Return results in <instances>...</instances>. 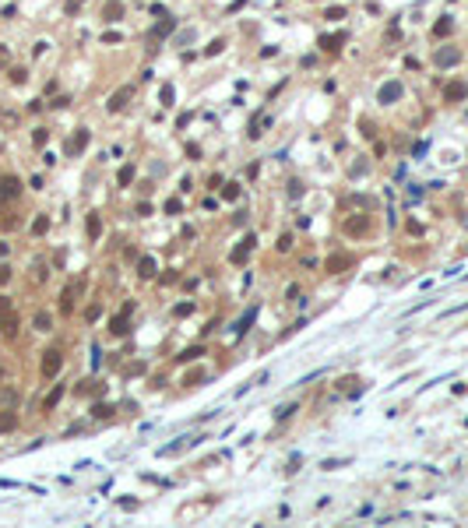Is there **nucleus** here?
<instances>
[{
	"label": "nucleus",
	"instance_id": "f257e3e1",
	"mask_svg": "<svg viewBox=\"0 0 468 528\" xmlns=\"http://www.w3.org/2000/svg\"><path fill=\"white\" fill-rule=\"evenodd\" d=\"M78 292H85V282H81V278H71L67 289L60 292V310H64V313L74 310V299H78Z\"/></svg>",
	"mask_w": 468,
	"mask_h": 528
},
{
	"label": "nucleus",
	"instance_id": "f03ea898",
	"mask_svg": "<svg viewBox=\"0 0 468 528\" xmlns=\"http://www.w3.org/2000/svg\"><path fill=\"white\" fill-rule=\"evenodd\" d=\"M60 366H64V356H60L56 349L42 352V377H46V381H53V377L60 373Z\"/></svg>",
	"mask_w": 468,
	"mask_h": 528
},
{
	"label": "nucleus",
	"instance_id": "7ed1b4c3",
	"mask_svg": "<svg viewBox=\"0 0 468 528\" xmlns=\"http://www.w3.org/2000/svg\"><path fill=\"white\" fill-rule=\"evenodd\" d=\"M204 437H180L176 444H169V447H159V458H173V455H180V451H187V447H194V444H201Z\"/></svg>",
	"mask_w": 468,
	"mask_h": 528
},
{
	"label": "nucleus",
	"instance_id": "20e7f679",
	"mask_svg": "<svg viewBox=\"0 0 468 528\" xmlns=\"http://www.w3.org/2000/svg\"><path fill=\"white\" fill-rule=\"evenodd\" d=\"M253 243H257V239H253V233H250V236H243V239H239V247L229 254V264H247V257H250Z\"/></svg>",
	"mask_w": 468,
	"mask_h": 528
},
{
	"label": "nucleus",
	"instance_id": "39448f33",
	"mask_svg": "<svg viewBox=\"0 0 468 528\" xmlns=\"http://www.w3.org/2000/svg\"><path fill=\"white\" fill-rule=\"evenodd\" d=\"M21 194V180L18 176H0V201H14Z\"/></svg>",
	"mask_w": 468,
	"mask_h": 528
},
{
	"label": "nucleus",
	"instance_id": "423d86ee",
	"mask_svg": "<svg viewBox=\"0 0 468 528\" xmlns=\"http://www.w3.org/2000/svg\"><path fill=\"white\" fill-rule=\"evenodd\" d=\"M130 95H134V88H130V85H124L120 92H113V95H109V102H106V109H109V113H120V109H124V106L130 102Z\"/></svg>",
	"mask_w": 468,
	"mask_h": 528
},
{
	"label": "nucleus",
	"instance_id": "0eeeda50",
	"mask_svg": "<svg viewBox=\"0 0 468 528\" xmlns=\"http://www.w3.org/2000/svg\"><path fill=\"white\" fill-rule=\"evenodd\" d=\"M85 229H88V239H95L102 236V218H99V211H88V218H85Z\"/></svg>",
	"mask_w": 468,
	"mask_h": 528
},
{
	"label": "nucleus",
	"instance_id": "6e6552de",
	"mask_svg": "<svg viewBox=\"0 0 468 528\" xmlns=\"http://www.w3.org/2000/svg\"><path fill=\"white\" fill-rule=\"evenodd\" d=\"M398 99H401V85H398V81H391V85H384V88H380V102H384V106L398 102Z\"/></svg>",
	"mask_w": 468,
	"mask_h": 528
},
{
	"label": "nucleus",
	"instance_id": "1a4fd4ad",
	"mask_svg": "<svg viewBox=\"0 0 468 528\" xmlns=\"http://www.w3.org/2000/svg\"><path fill=\"white\" fill-rule=\"evenodd\" d=\"M465 95H468V85H465V81H450L447 92H444L447 102H458V99H465Z\"/></svg>",
	"mask_w": 468,
	"mask_h": 528
},
{
	"label": "nucleus",
	"instance_id": "9d476101",
	"mask_svg": "<svg viewBox=\"0 0 468 528\" xmlns=\"http://www.w3.org/2000/svg\"><path fill=\"white\" fill-rule=\"evenodd\" d=\"M155 271H159L155 257H148V254H144V257L138 261V275H141V278H155Z\"/></svg>",
	"mask_w": 468,
	"mask_h": 528
},
{
	"label": "nucleus",
	"instance_id": "9b49d317",
	"mask_svg": "<svg viewBox=\"0 0 468 528\" xmlns=\"http://www.w3.org/2000/svg\"><path fill=\"white\" fill-rule=\"evenodd\" d=\"M88 141H92V134H88L85 127H78V134H74V141H71V152H85Z\"/></svg>",
	"mask_w": 468,
	"mask_h": 528
},
{
	"label": "nucleus",
	"instance_id": "f8f14e48",
	"mask_svg": "<svg viewBox=\"0 0 468 528\" xmlns=\"http://www.w3.org/2000/svg\"><path fill=\"white\" fill-rule=\"evenodd\" d=\"M366 229H370V222H366V215H363V218L356 215V218H349V225H345V233H349V236H359V233H366Z\"/></svg>",
	"mask_w": 468,
	"mask_h": 528
},
{
	"label": "nucleus",
	"instance_id": "ddd939ff",
	"mask_svg": "<svg viewBox=\"0 0 468 528\" xmlns=\"http://www.w3.org/2000/svg\"><path fill=\"white\" fill-rule=\"evenodd\" d=\"M352 264V257H345V254H338V257H327V271L331 275H338V271H345Z\"/></svg>",
	"mask_w": 468,
	"mask_h": 528
},
{
	"label": "nucleus",
	"instance_id": "4468645a",
	"mask_svg": "<svg viewBox=\"0 0 468 528\" xmlns=\"http://www.w3.org/2000/svg\"><path fill=\"white\" fill-rule=\"evenodd\" d=\"M127 317H130V313L124 310L120 317H113V321H109V331H113V335H127V331H130V328H127Z\"/></svg>",
	"mask_w": 468,
	"mask_h": 528
},
{
	"label": "nucleus",
	"instance_id": "2eb2a0df",
	"mask_svg": "<svg viewBox=\"0 0 468 528\" xmlns=\"http://www.w3.org/2000/svg\"><path fill=\"white\" fill-rule=\"evenodd\" d=\"M14 426H18V416L14 412H0V433H11Z\"/></svg>",
	"mask_w": 468,
	"mask_h": 528
},
{
	"label": "nucleus",
	"instance_id": "dca6fc26",
	"mask_svg": "<svg viewBox=\"0 0 468 528\" xmlns=\"http://www.w3.org/2000/svg\"><path fill=\"white\" fill-rule=\"evenodd\" d=\"M436 64H440V67L458 64V50H440V53H436Z\"/></svg>",
	"mask_w": 468,
	"mask_h": 528
},
{
	"label": "nucleus",
	"instance_id": "f3484780",
	"mask_svg": "<svg viewBox=\"0 0 468 528\" xmlns=\"http://www.w3.org/2000/svg\"><path fill=\"white\" fill-rule=\"evenodd\" d=\"M198 356H204V349H201V345H190V349H183L176 359H180V363H190V359H198Z\"/></svg>",
	"mask_w": 468,
	"mask_h": 528
},
{
	"label": "nucleus",
	"instance_id": "a211bd4d",
	"mask_svg": "<svg viewBox=\"0 0 468 528\" xmlns=\"http://www.w3.org/2000/svg\"><path fill=\"white\" fill-rule=\"evenodd\" d=\"M116 183H120V187H130V183H134V165H124V169L116 173Z\"/></svg>",
	"mask_w": 468,
	"mask_h": 528
},
{
	"label": "nucleus",
	"instance_id": "6ab92c4d",
	"mask_svg": "<svg viewBox=\"0 0 468 528\" xmlns=\"http://www.w3.org/2000/svg\"><path fill=\"white\" fill-rule=\"evenodd\" d=\"M50 229V215H36V222H32V236H42Z\"/></svg>",
	"mask_w": 468,
	"mask_h": 528
},
{
	"label": "nucleus",
	"instance_id": "aec40b11",
	"mask_svg": "<svg viewBox=\"0 0 468 528\" xmlns=\"http://www.w3.org/2000/svg\"><path fill=\"white\" fill-rule=\"evenodd\" d=\"M50 324H53V317L42 310V313H36V331H50Z\"/></svg>",
	"mask_w": 468,
	"mask_h": 528
},
{
	"label": "nucleus",
	"instance_id": "412c9836",
	"mask_svg": "<svg viewBox=\"0 0 468 528\" xmlns=\"http://www.w3.org/2000/svg\"><path fill=\"white\" fill-rule=\"evenodd\" d=\"M342 39H345V36H324V39H321V46H324L327 53H335V50H338V42H342Z\"/></svg>",
	"mask_w": 468,
	"mask_h": 528
},
{
	"label": "nucleus",
	"instance_id": "4be33fe9",
	"mask_svg": "<svg viewBox=\"0 0 468 528\" xmlns=\"http://www.w3.org/2000/svg\"><path fill=\"white\" fill-rule=\"evenodd\" d=\"M222 198H225V201H236V198H239V183H225V187H222Z\"/></svg>",
	"mask_w": 468,
	"mask_h": 528
},
{
	"label": "nucleus",
	"instance_id": "5701e85b",
	"mask_svg": "<svg viewBox=\"0 0 468 528\" xmlns=\"http://www.w3.org/2000/svg\"><path fill=\"white\" fill-rule=\"evenodd\" d=\"M92 416H95V419H109V416H113V405H102V401H99L95 409H92Z\"/></svg>",
	"mask_w": 468,
	"mask_h": 528
},
{
	"label": "nucleus",
	"instance_id": "b1692460",
	"mask_svg": "<svg viewBox=\"0 0 468 528\" xmlns=\"http://www.w3.org/2000/svg\"><path fill=\"white\" fill-rule=\"evenodd\" d=\"M450 28H454V21H450V18H444V21H436V28H433V36H447Z\"/></svg>",
	"mask_w": 468,
	"mask_h": 528
},
{
	"label": "nucleus",
	"instance_id": "393cba45",
	"mask_svg": "<svg viewBox=\"0 0 468 528\" xmlns=\"http://www.w3.org/2000/svg\"><path fill=\"white\" fill-rule=\"evenodd\" d=\"M173 313H176V317H187V313H194V303H190V299H187V303H176Z\"/></svg>",
	"mask_w": 468,
	"mask_h": 528
},
{
	"label": "nucleus",
	"instance_id": "a878e982",
	"mask_svg": "<svg viewBox=\"0 0 468 528\" xmlns=\"http://www.w3.org/2000/svg\"><path fill=\"white\" fill-rule=\"evenodd\" d=\"M253 313H257V310H250V313H243V321H239V328H236V335H243V331H247L250 324H253Z\"/></svg>",
	"mask_w": 468,
	"mask_h": 528
},
{
	"label": "nucleus",
	"instance_id": "bb28decb",
	"mask_svg": "<svg viewBox=\"0 0 468 528\" xmlns=\"http://www.w3.org/2000/svg\"><path fill=\"white\" fill-rule=\"evenodd\" d=\"M106 18H109V21L120 18V4H116V0H113V4H106Z\"/></svg>",
	"mask_w": 468,
	"mask_h": 528
},
{
	"label": "nucleus",
	"instance_id": "cd10ccee",
	"mask_svg": "<svg viewBox=\"0 0 468 528\" xmlns=\"http://www.w3.org/2000/svg\"><path fill=\"white\" fill-rule=\"evenodd\" d=\"M134 215H141V218H144V215H152V204H148V201H141L138 208H134Z\"/></svg>",
	"mask_w": 468,
	"mask_h": 528
},
{
	"label": "nucleus",
	"instance_id": "c85d7f7f",
	"mask_svg": "<svg viewBox=\"0 0 468 528\" xmlns=\"http://www.w3.org/2000/svg\"><path fill=\"white\" fill-rule=\"evenodd\" d=\"M292 412H296V405H285V409H278V412H275V419H289Z\"/></svg>",
	"mask_w": 468,
	"mask_h": 528
},
{
	"label": "nucleus",
	"instance_id": "c756f323",
	"mask_svg": "<svg viewBox=\"0 0 468 528\" xmlns=\"http://www.w3.org/2000/svg\"><path fill=\"white\" fill-rule=\"evenodd\" d=\"M60 395H64V391H60V387H53V395H50V398H46V409H53V405H56V401H60Z\"/></svg>",
	"mask_w": 468,
	"mask_h": 528
},
{
	"label": "nucleus",
	"instance_id": "7c9ffc66",
	"mask_svg": "<svg viewBox=\"0 0 468 528\" xmlns=\"http://www.w3.org/2000/svg\"><path fill=\"white\" fill-rule=\"evenodd\" d=\"M289 247H292V236H289V233H285V236H282V239H278V250H282V254H285V250H289Z\"/></svg>",
	"mask_w": 468,
	"mask_h": 528
},
{
	"label": "nucleus",
	"instance_id": "2f4dec72",
	"mask_svg": "<svg viewBox=\"0 0 468 528\" xmlns=\"http://www.w3.org/2000/svg\"><path fill=\"white\" fill-rule=\"evenodd\" d=\"M99 313H102V307H99V303H92V307H88V313H85V317H88V321H95Z\"/></svg>",
	"mask_w": 468,
	"mask_h": 528
},
{
	"label": "nucleus",
	"instance_id": "473e14b6",
	"mask_svg": "<svg viewBox=\"0 0 468 528\" xmlns=\"http://www.w3.org/2000/svg\"><path fill=\"white\" fill-rule=\"evenodd\" d=\"M46 138H50L46 127H39V130H36V145H46Z\"/></svg>",
	"mask_w": 468,
	"mask_h": 528
},
{
	"label": "nucleus",
	"instance_id": "72a5a7b5",
	"mask_svg": "<svg viewBox=\"0 0 468 528\" xmlns=\"http://www.w3.org/2000/svg\"><path fill=\"white\" fill-rule=\"evenodd\" d=\"M289 187H292V190H289V194H292V198H299V194H303V183H299V180H292V183H289Z\"/></svg>",
	"mask_w": 468,
	"mask_h": 528
},
{
	"label": "nucleus",
	"instance_id": "f704fd0d",
	"mask_svg": "<svg viewBox=\"0 0 468 528\" xmlns=\"http://www.w3.org/2000/svg\"><path fill=\"white\" fill-rule=\"evenodd\" d=\"M7 278H11V268H7V264H0V285H4Z\"/></svg>",
	"mask_w": 468,
	"mask_h": 528
},
{
	"label": "nucleus",
	"instance_id": "c9c22d12",
	"mask_svg": "<svg viewBox=\"0 0 468 528\" xmlns=\"http://www.w3.org/2000/svg\"><path fill=\"white\" fill-rule=\"evenodd\" d=\"M78 7H81V0H67V14H74Z\"/></svg>",
	"mask_w": 468,
	"mask_h": 528
},
{
	"label": "nucleus",
	"instance_id": "e433bc0d",
	"mask_svg": "<svg viewBox=\"0 0 468 528\" xmlns=\"http://www.w3.org/2000/svg\"><path fill=\"white\" fill-rule=\"evenodd\" d=\"M4 310H7V296H0V313H4Z\"/></svg>",
	"mask_w": 468,
	"mask_h": 528
},
{
	"label": "nucleus",
	"instance_id": "4c0bfd02",
	"mask_svg": "<svg viewBox=\"0 0 468 528\" xmlns=\"http://www.w3.org/2000/svg\"><path fill=\"white\" fill-rule=\"evenodd\" d=\"M0 64H7V50L4 46H0Z\"/></svg>",
	"mask_w": 468,
	"mask_h": 528
}]
</instances>
